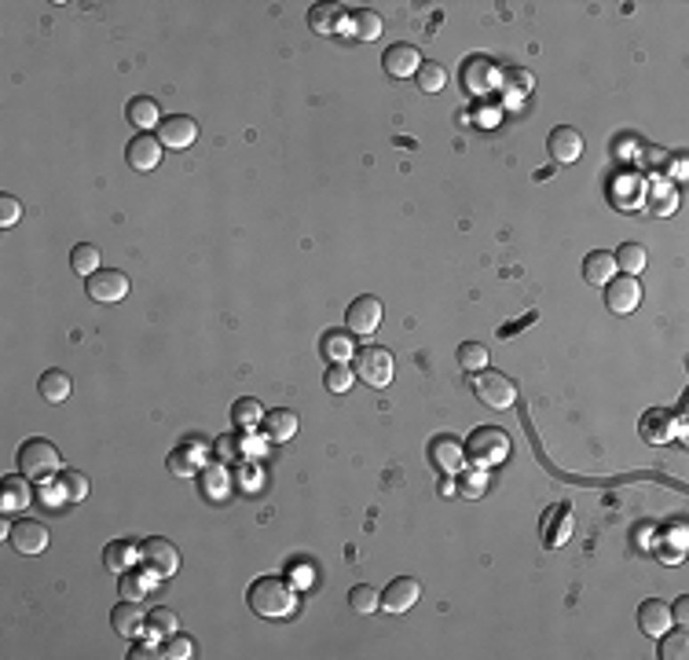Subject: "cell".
Listing matches in <instances>:
<instances>
[{"label": "cell", "mask_w": 689, "mask_h": 660, "mask_svg": "<svg viewBox=\"0 0 689 660\" xmlns=\"http://www.w3.org/2000/svg\"><path fill=\"white\" fill-rule=\"evenodd\" d=\"M140 558H143V568L155 580H169V576H176V568H180V551L169 543V539H158V535L143 539Z\"/></svg>", "instance_id": "cell-6"}, {"label": "cell", "mask_w": 689, "mask_h": 660, "mask_svg": "<svg viewBox=\"0 0 689 660\" xmlns=\"http://www.w3.org/2000/svg\"><path fill=\"white\" fill-rule=\"evenodd\" d=\"M264 407L257 404V397H243V400H235L231 404V423L238 426V430H257L260 423H264Z\"/></svg>", "instance_id": "cell-34"}, {"label": "cell", "mask_w": 689, "mask_h": 660, "mask_svg": "<svg viewBox=\"0 0 689 660\" xmlns=\"http://www.w3.org/2000/svg\"><path fill=\"white\" fill-rule=\"evenodd\" d=\"M213 452H217V459H220V463H235V459H243V455H246V440L238 437V433H224V437H217Z\"/></svg>", "instance_id": "cell-46"}, {"label": "cell", "mask_w": 689, "mask_h": 660, "mask_svg": "<svg viewBox=\"0 0 689 660\" xmlns=\"http://www.w3.org/2000/svg\"><path fill=\"white\" fill-rule=\"evenodd\" d=\"M158 140L162 147H172V151H184V147H191L198 140V125H195V117L188 114H169L162 117V125H158Z\"/></svg>", "instance_id": "cell-12"}, {"label": "cell", "mask_w": 689, "mask_h": 660, "mask_svg": "<svg viewBox=\"0 0 689 660\" xmlns=\"http://www.w3.org/2000/svg\"><path fill=\"white\" fill-rule=\"evenodd\" d=\"M37 389H41V397H44L48 404H63V400L70 397L74 382H70V374H67V371H44V374H41V382H37Z\"/></svg>", "instance_id": "cell-32"}, {"label": "cell", "mask_w": 689, "mask_h": 660, "mask_svg": "<svg viewBox=\"0 0 689 660\" xmlns=\"http://www.w3.org/2000/svg\"><path fill=\"white\" fill-rule=\"evenodd\" d=\"M84 294L92 297L96 305H117V302H125V294H129V276L117 272V268H110V272H92L84 279Z\"/></svg>", "instance_id": "cell-7"}, {"label": "cell", "mask_w": 689, "mask_h": 660, "mask_svg": "<svg viewBox=\"0 0 689 660\" xmlns=\"http://www.w3.org/2000/svg\"><path fill=\"white\" fill-rule=\"evenodd\" d=\"M162 140L158 136H151V133H136L132 140H129V147H125V162L136 169V173H151V169H158V162H162Z\"/></svg>", "instance_id": "cell-11"}, {"label": "cell", "mask_w": 689, "mask_h": 660, "mask_svg": "<svg viewBox=\"0 0 689 660\" xmlns=\"http://www.w3.org/2000/svg\"><path fill=\"white\" fill-rule=\"evenodd\" d=\"M308 26L316 34H338V29L349 26V12L341 4H319L308 12Z\"/></svg>", "instance_id": "cell-27"}, {"label": "cell", "mask_w": 689, "mask_h": 660, "mask_svg": "<svg viewBox=\"0 0 689 660\" xmlns=\"http://www.w3.org/2000/svg\"><path fill=\"white\" fill-rule=\"evenodd\" d=\"M440 495H455V481L447 477V481H440Z\"/></svg>", "instance_id": "cell-51"}, {"label": "cell", "mask_w": 689, "mask_h": 660, "mask_svg": "<svg viewBox=\"0 0 689 660\" xmlns=\"http://www.w3.org/2000/svg\"><path fill=\"white\" fill-rule=\"evenodd\" d=\"M103 565L110 568V573H129V568L136 565V543H129V539H117V543H107V551H103Z\"/></svg>", "instance_id": "cell-33"}, {"label": "cell", "mask_w": 689, "mask_h": 660, "mask_svg": "<svg viewBox=\"0 0 689 660\" xmlns=\"http://www.w3.org/2000/svg\"><path fill=\"white\" fill-rule=\"evenodd\" d=\"M205 455H209V447H205L202 440H184L165 463H169V470H172L176 477H195V473L202 470Z\"/></svg>", "instance_id": "cell-22"}, {"label": "cell", "mask_w": 689, "mask_h": 660, "mask_svg": "<svg viewBox=\"0 0 689 660\" xmlns=\"http://www.w3.org/2000/svg\"><path fill=\"white\" fill-rule=\"evenodd\" d=\"M661 656L664 660H685L689 656V642H685V635H661Z\"/></svg>", "instance_id": "cell-47"}, {"label": "cell", "mask_w": 689, "mask_h": 660, "mask_svg": "<svg viewBox=\"0 0 689 660\" xmlns=\"http://www.w3.org/2000/svg\"><path fill=\"white\" fill-rule=\"evenodd\" d=\"M414 81H418L422 93H440V88L447 85V70L440 63H422V67H418V74H414Z\"/></svg>", "instance_id": "cell-43"}, {"label": "cell", "mask_w": 689, "mask_h": 660, "mask_svg": "<svg viewBox=\"0 0 689 660\" xmlns=\"http://www.w3.org/2000/svg\"><path fill=\"white\" fill-rule=\"evenodd\" d=\"M158 653H162L165 660H188V656H195V653H198V646H195V639H191V635H180V632H176V635H169V639H165V646H162Z\"/></svg>", "instance_id": "cell-45"}, {"label": "cell", "mask_w": 689, "mask_h": 660, "mask_svg": "<svg viewBox=\"0 0 689 660\" xmlns=\"http://www.w3.org/2000/svg\"><path fill=\"white\" fill-rule=\"evenodd\" d=\"M352 367L349 364H331V367H326V374H323V382H326V389H331V393L334 397H345L349 393V389H352Z\"/></svg>", "instance_id": "cell-44"}, {"label": "cell", "mask_w": 689, "mask_h": 660, "mask_svg": "<svg viewBox=\"0 0 689 660\" xmlns=\"http://www.w3.org/2000/svg\"><path fill=\"white\" fill-rule=\"evenodd\" d=\"M349 29H352L356 41H378L381 37V15L378 12H352Z\"/></svg>", "instance_id": "cell-36"}, {"label": "cell", "mask_w": 689, "mask_h": 660, "mask_svg": "<svg viewBox=\"0 0 689 660\" xmlns=\"http://www.w3.org/2000/svg\"><path fill=\"white\" fill-rule=\"evenodd\" d=\"M510 447H514V440H510V433H506V430H499V426H477L466 437L462 452H466V459L473 466L492 470V466H502L506 459H510Z\"/></svg>", "instance_id": "cell-2"}, {"label": "cell", "mask_w": 689, "mask_h": 660, "mask_svg": "<svg viewBox=\"0 0 689 660\" xmlns=\"http://www.w3.org/2000/svg\"><path fill=\"white\" fill-rule=\"evenodd\" d=\"M8 539H12V547L19 554H44L48 551V528L41 521H29V518H22L19 525H12Z\"/></svg>", "instance_id": "cell-18"}, {"label": "cell", "mask_w": 689, "mask_h": 660, "mask_svg": "<svg viewBox=\"0 0 689 660\" xmlns=\"http://www.w3.org/2000/svg\"><path fill=\"white\" fill-rule=\"evenodd\" d=\"M345 326L352 330V334H374V330L381 326V302L374 294H364V297H356V302L349 305L345 312Z\"/></svg>", "instance_id": "cell-9"}, {"label": "cell", "mask_w": 689, "mask_h": 660, "mask_svg": "<svg viewBox=\"0 0 689 660\" xmlns=\"http://www.w3.org/2000/svg\"><path fill=\"white\" fill-rule=\"evenodd\" d=\"M671 620H675V624H682V627L689 624V598H678V602L671 606Z\"/></svg>", "instance_id": "cell-49"}, {"label": "cell", "mask_w": 689, "mask_h": 660, "mask_svg": "<svg viewBox=\"0 0 689 660\" xmlns=\"http://www.w3.org/2000/svg\"><path fill=\"white\" fill-rule=\"evenodd\" d=\"M129 656H132V660H147V656H162V653H155V649H151V646H140V642H136V646H132V653H129Z\"/></svg>", "instance_id": "cell-50"}, {"label": "cell", "mask_w": 689, "mask_h": 660, "mask_svg": "<svg viewBox=\"0 0 689 660\" xmlns=\"http://www.w3.org/2000/svg\"><path fill=\"white\" fill-rule=\"evenodd\" d=\"M55 495H59V503H81L88 495V477L77 473V470L59 473L55 477Z\"/></svg>", "instance_id": "cell-35"}, {"label": "cell", "mask_w": 689, "mask_h": 660, "mask_svg": "<svg viewBox=\"0 0 689 660\" xmlns=\"http://www.w3.org/2000/svg\"><path fill=\"white\" fill-rule=\"evenodd\" d=\"M352 374L359 382H367L371 389H385L389 382H393V374H397V359H393V352L381 349V345H364V349H356V356H352Z\"/></svg>", "instance_id": "cell-4"}, {"label": "cell", "mask_w": 689, "mask_h": 660, "mask_svg": "<svg viewBox=\"0 0 689 660\" xmlns=\"http://www.w3.org/2000/svg\"><path fill=\"white\" fill-rule=\"evenodd\" d=\"M671 606L661 602V598H645V602L638 606V627L649 635V639H661L671 632Z\"/></svg>", "instance_id": "cell-20"}, {"label": "cell", "mask_w": 689, "mask_h": 660, "mask_svg": "<svg viewBox=\"0 0 689 660\" xmlns=\"http://www.w3.org/2000/svg\"><path fill=\"white\" fill-rule=\"evenodd\" d=\"M532 85H535V77H532L528 70H506V74H502V93L510 96V103L525 100V96L532 93Z\"/></svg>", "instance_id": "cell-42"}, {"label": "cell", "mask_w": 689, "mask_h": 660, "mask_svg": "<svg viewBox=\"0 0 689 660\" xmlns=\"http://www.w3.org/2000/svg\"><path fill=\"white\" fill-rule=\"evenodd\" d=\"M605 305H609V312H616V316H631V312L642 305L638 276H613V279L605 283Z\"/></svg>", "instance_id": "cell-8"}, {"label": "cell", "mask_w": 689, "mask_h": 660, "mask_svg": "<svg viewBox=\"0 0 689 660\" xmlns=\"http://www.w3.org/2000/svg\"><path fill=\"white\" fill-rule=\"evenodd\" d=\"M29 477H4V485H0V510L4 514H19V510L29 506V499H34V492H29Z\"/></svg>", "instance_id": "cell-24"}, {"label": "cell", "mask_w": 689, "mask_h": 660, "mask_svg": "<svg viewBox=\"0 0 689 660\" xmlns=\"http://www.w3.org/2000/svg\"><path fill=\"white\" fill-rule=\"evenodd\" d=\"M349 606H352V613H359V616H371V613L381 609V594H378L374 587H367V584H356V587L349 591Z\"/></svg>", "instance_id": "cell-39"}, {"label": "cell", "mask_w": 689, "mask_h": 660, "mask_svg": "<svg viewBox=\"0 0 689 660\" xmlns=\"http://www.w3.org/2000/svg\"><path fill=\"white\" fill-rule=\"evenodd\" d=\"M613 276H616V257L609 250H594L583 257V279L590 286H605Z\"/></svg>", "instance_id": "cell-26"}, {"label": "cell", "mask_w": 689, "mask_h": 660, "mask_svg": "<svg viewBox=\"0 0 689 660\" xmlns=\"http://www.w3.org/2000/svg\"><path fill=\"white\" fill-rule=\"evenodd\" d=\"M59 466H63V455H59V447L52 440H44V437L22 440V447H19V473L22 477L44 485V481H52V477L59 473Z\"/></svg>", "instance_id": "cell-3"}, {"label": "cell", "mask_w": 689, "mask_h": 660, "mask_svg": "<svg viewBox=\"0 0 689 660\" xmlns=\"http://www.w3.org/2000/svg\"><path fill=\"white\" fill-rule=\"evenodd\" d=\"M151 573H140V568H129V573H122V580H117V594H125V598H132V602H143L147 598V587H151Z\"/></svg>", "instance_id": "cell-37"}, {"label": "cell", "mask_w": 689, "mask_h": 660, "mask_svg": "<svg viewBox=\"0 0 689 660\" xmlns=\"http://www.w3.org/2000/svg\"><path fill=\"white\" fill-rule=\"evenodd\" d=\"M22 217V202L12 195H0V228H12Z\"/></svg>", "instance_id": "cell-48"}, {"label": "cell", "mask_w": 689, "mask_h": 660, "mask_svg": "<svg viewBox=\"0 0 689 660\" xmlns=\"http://www.w3.org/2000/svg\"><path fill=\"white\" fill-rule=\"evenodd\" d=\"M198 485H202V492H205V499H213V503H220V499H228V492H231V477H228V463H217V466H205V470H202V477H198Z\"/></svg>", "instance_id": "cell-29"}, {"label": "cell", "mask_w": 689, "mask_h": 660, "mask_svg": "<svg viewBox=\"0 0 689 660\" xmlns=\"http://www.w3.org/2000/svg\"><path fill=\"white\" fill-rule=\"evenodd\" d=\"M418 598H422V584L418 580H411V576H397L393 584H389L385 591H381V609L385 613H407Z\"/></svg>", "instance_id": "cell-14"}, {"label": "cell", "mask_w": 689, "mask_h": 660, "mask_svg": "<svg viewBox=\"0 0 689 660\" xmlns=\"http://www.w3.org/2000/svg\"><path fill=\"white\" fill-rule=\"evenodd\" d=\"M264 433L272 437L276 444H286V440H293L297 437V415L293 411H286V407H276V411H268L264 415Z\"/></svg>", "instance_id": "cell-28"}, {"label": "cell", "mask_w": 689, "mask_h": 660, "mask_svg": "<svg viewBox=\"0 0 689 660\" xmlns=\"http://www.w3.org/2000/svg\"><path fill=\"white\" fill-rule=\"evenodd\" d=\"M473 393H477V400H481L485 407H492V411H506V407L517 404V385H514V378H506L502 371H481L473 378Z\"/></svg>", "instance_id": "cell-5"}, {"label": "cell", "mask_w": 689, "mask_h": 660, "mask_svg": "<svg viewBox=\"0 0 689 660\" xmlns=\"http://www.w3.org/2000/svg\"><path fill=\"white\" fill-rule=\"evenodd\" d=\"M462 88L469 96H488L492 88L499 85V67L492 63V59H485V55H473L469 63L462 67Z\"/></svg>", "instance_id": "cell-10"}, {"label": "cell", "mask_w": 689, "mask_h": 660, "mask_svg": "<svg viewBox=\"0 0 689 660\" xmlns=\"http://www.w3.org/2000/svg\"><path fill=\"white\" fill-rule=\"evenodd\" d=\"M381 67H385V74L389 77H414L418 74V67H422V52H418L414 44H393V48H385V55H381Z\"/></svg>", "instance_id": "cell-15"}, {"label": "cell", "mask_w": 689, "mask_h": 660, "mask_svg": "<svg viewBox=\"0 0 689 660\" xmlns=\"http://www.w3.org/2000/svg\"><path fill=\"white\" fill-rule=\"evenodd\" d=\"M488 349L481 345V342H462L459 345V364H462V371H469V374H481V371H488Z\"/></svg>", "instance_id": "cell-40"}, {"label": "cell", "mask_w": 689, "mask_h": 660, "mask_svg": "<svg viewBox=\"0 0 689 660\" xmlns=\"http://www.w3.org/2000/svg\"><path fill=\"white\" fill-rule=\"evenodd\" d=\"M429 463H433L444 477H455V473L462 470V463H466L462 440H455V437H433V444H429Z\"/></svg>", "instance_id": "cell-17"}, {"label": "cell", "mask_w": 689, "mask_h": 660, "mask_svg": "<svg viewBox=\"0 0 689 660\" xmlns=\"http://www.w3.org/2000/svg\"><path fill=\"white\" fill-rule=\"evenodd\" d=\"M176 624H180V616L172 613V609H165V606H158V609H151L147 613V635L151 639H169V635H176Z\"/></svg>", "instance_id": "cell-38"}, {"label": "cell", "mask_w": 689, "mask_h": 660, "mask_svg": "<svg viewBox=\"0 0 689 660\" xmlns=\"http://www.w3.org/2000/svg\"><path fill=\"white\" fill-rule=\"evenodd\" d=\"M70 268L77 276H92V272H100V250L92 246V243H81V246H74V254H70Z\"/></svg>", "instance_id": "cell-41"}, {"label": "cell", "mask_w": 689, "mask_h": 660, "mask_svg": "<svg viewBox=\"0 0 689 660\" xmlns=\"http://www.w3.org/2000/svg\"><path fill=\"white\" fill-rule=\"evenodd\" d=\"M488 481H492V477H488V470H481V466H477V470H459L455 473V492L462 495V499H481L485 492H488Z\"/></svg>", "instance_id": "cell-30"}, {"label": "cell", "mask_w": 689, "mask_h": 660, "mask_svg": "<svg viewBox=\"0 0 689 660\" xmlns=\"http://www.w3.org/2000/svg\"><path fill=\"white\" fill-rule=\"evenodd\" d=\"M547 151H550L554 162L573 165V162L583 158V136H580L573 125H557V129L550 133V140H547Z\"/></svg>", "instance_id": "cell-16"}, {"label": "cell", "mask_w": 689, "mask_h": 660, "mask_svg": "<svg viewBox=\"0 0 689 660\" xmlns=\"http://www.w3.org/2000/svg\"><path fill=\"white\" fill-rule=\"evenodd\" d=\"M613 257H616V272H623V276H642L645 272V261H649V254H645L642 243H623Z\"/></svg>", "instance_id": "cell-31"}, {"label": "cell", "mask_w": 689, "mask_h": 660, "mask_svg": "<svg viewBox=\"0 0 689 660\" xmlns=\"http://www.w3.org/2000/svg\"><path fill=\"white\" fill-rule=\"evenodd\" d=\"M568 539H573V510H568V503H557L547 510V518H543V543L547 547H565Z\"/></svg>", "instance_id": "cell-21"}, {"label": "cell", "mask_w": 689, "mask_h": 660, "mask_svg": "<svg viewBox=\"0 0 689 660\" xmlns=\"http://www.w3.org/2000/svg\"><path fill=\"white\" fill-rule=\"evenodd\" d=\"M638 433H642V440H649V444H668V440H675V433H678V418H675L668 407H649V411L642 415V423H638Z\"/></svg>", "instance_id": "cell-13"}, {"label": "cell", "mask_w": 689, "mask_h": 660, "mask_svg": "<svg viewBox=\"0 0 689 660\" xmlns=\"http://www.w3.org/2000/svg\"><path fill=\"white\" fill-rule=\"evenodd\" d=\"M125 117H129V125H136L140 133L162 125V110H158V103L151 96H132L129 107H125Z\"/></svg>", "instance_id": "cell-25"}, {"label": "cell", "mask_w": 689, "mask_h": 660, "mask_svg": "<svg viewBox=\"0 0 689 660\" xmlns=\"http://www.w3.org/2000/svg\"><path fill=\"white\" fill-rule=\"evenodd\" d=\"M246 602L264 620H286V616L297 613V591L283 576H260V580L250 584Z\"/></svg>", "instance_id": "cell-1"}, {"label": "cell", "mask_w": 689, "mask_h": 660, "mask_svg": "<svg viewBox=\"0 0 689 660\" xmlns=\"http://www.w3.org/2000/svg\"><path fill=\"white\" fill-rule=\"evenodd\" d=\"M110 624H114V632L122 639H140L147 632V613L140 609V602L125 598V602H117L110 609Z\"/></svg>", "instance_id": "cell-19"}, {"label": "cell", "mask_w": 689, "mask_h": 660, "mask_svg": "<svg viewBox=\"0 0 689 660\" xmlns=\"http://www.w3.org/2000/svg\"><path fill=\"white\" fill-rule=\"evenodd\" d=\"M319 352L323 359H331V364H349L356 356V345H352V330H326L319 338Z\"/></svg>", "instance_id": "cell-23"}]
</instances>
